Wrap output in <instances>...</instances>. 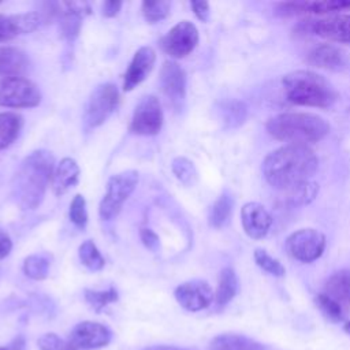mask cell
I'll list each match as a JSON object with an SVG mask.
<instances>
[{"label":"cell","mask_w":350,"mask_h":350,"mask_svg":"<svg viewBox=\"0 0 350 350\" xmlns=\"http://www.w3.org/2000/svg\"><path fill=\"white\" fill-rule=\"evenodd\" d=\"M317 164L319 160L309 146L284 145L264 159L262 174L272 187L288 191L309 182Z\"/></svg>","instance_id":"cell-1"},{"label":"cell","mask_w":350,"mask_h":350,"mask_svg":"<svg viewBox=\"0 0 350 350\" xmlns=\"http://www.w3.org/2000/svg\"><path fill=\"white\" fill-rule=\"evenodd\" d=\"M53 171L55 157L51 152L40 149L26 156L16 170L11 183L15 202L22 209L37 208L44 198Z\"/></svg>","instance_id":"cell-2"},{"label":"cell","mask_w":350,"mask_h":350,"mask_svg":"<svg viewBox=\"0 0 350 350\" xmlns=\"http://www.w3.org/2000/svg\"><path fill=\"white\" fill-rule=\"evenodd\" d=\"M268 133L288 145H306L324 138L329 131V124L319 115L308 112L279 113L268 120Z\"/></svg>","instance_id":"cell-3"},{"label":"cell","mask_w":350,"mask_h":350,"mask_svg":"<svg viewBox=\"0 0 350 350\" xmlns=\"http://www.w3.org/2000/svg\"><path fill=\"white\" fill-rule=\"evenodd\" d=\"M283 86L288 101L306 107H328L336 93L331 83L317 72L297 70L283 78Z\"/></svg>","instance_id":"cell-4"},{"label":"cell","mask_w":350,"mask_h":350,"mask_svg":"<svg viewBox=\"0 0 350 350\" xmlns=\"http://www.w3.org/2000/svg\"><path fill=\"white\" fill-rule=\"evenodd\" d=\"M138 183V172L134 170L122 171L112 175L107 183V191L100 202L98 213L104 220L113 219L122 209L124 201L130 197Z\"/></svg>","instance_id":"cell-5"},{"label":"cell","mask_w":350,"mask_h":350,"mask_svg":"<svg viewBox=\"0 0 350 350\" xmlns=\"http://www.w3.org/2000/svg\"><path fill=\"white\" fill-rule=\"evenodd\" d=\"M41 103L38 86L23 77L0 79V105L10 108H31Z\"/></svg>","instance_id":"cell-6"},{"label":"cell","mask_w":350,"mask_h":350,"mask_svg":"<svg viewBox=\"0 0 350 350\" xmlns=\"http://www.w3.org/2000/svg\"><path fill=\"white\" fill-rule=\"evenodd\" d=\"M119 104V90L113 83H101L90 93L85 107V124L97 127L103 124Z\"/></svg>","instance_id":"cell-7"},{"label":"cell","mask_w":350,"mask_h":350,"mask_svg":"<svg viewBox=\"0 0 350 350\" xmlns=\"http://www.w3.org/2000/svg\"><path fill=\"white\" fill-rule=\"evenodd\" d=\"M325 247V237L314 228H301L286 239L287 253L302 262L317 260Z\"/></svg>","instance_id":"cell-8"},{"label":"cell","mask_w":350,"mask_h":350,"mask_svg":"<svg viewBox=\"0 0 350 350\" xmlns=\"http://www.w3.org/2000/svg\"><path fill=\"white\" fill-rule=\"evenodd\" d=\"M163 126V109L156 96H145L134 108L130 131L138 135H154Z\"/></svg>","instance_id":"cell-9"},{"label":"cell","mask_w":350,"mask_h":350,"mask_svg":"<svg viewBox=\"0 0 350 350\" xmlns=\"http://www.w3.org/2000/svg\"><path fill=\"white\" fill-rule=\"evenodd\" d=\"M198 42V30L189 22L176 23L160 41L161 49L171 57L180 59L187 56Z\"/></svg>","instance_id":"cell-10"},{"label":"cell","mask_w":350,"mask_h":350,"mask_svg":"<svg viewBox=\"0 0 350 350\" xmlns=\"http://www.w3.org/2000/svg\"><path fill=\"white\" fill-rule=\"evenodd\" d=\"M178 304L190 312L205 309L211 305L215 294L211 286L204 280H190L179 284L174 291Z\"/></svg>","instance_id":"cell-11"},{"label":"cell","mask_w":350,"mask_h":350,"mask_svg":"<svg viewBox=\"0 0 350 350\" xmlns=\"http://www.w3.org/2000/svg\"><path fill=\"white\" fill-rule=\"evenodd\" d=\"M111 336V331L105 325L96 321H82L72 328L70 342L77 349L90 350L107 346Z\"/></svg>","instance_id":"cell-12"},{"label":"cell","mask_w":350,"mask_h":350,"mask_svg":"<svg viewBox=\"0 0 350 350\" xmlns=\"http://www.w3.org/2000/svg\"><path fill=\"white\" fill-rule=\"evenodd\" d=\"M160 86L163 93L172 101V104H180L186 93L185 70L175 62H164L160 70Z\"/></svg>","instance_id":"cell-13"},{"label":"cell","mask_w":350,"mask_h":350,"mask_svg":"<svg viewBox=\"0 0 350 350\" xmlns=\"http://www.w3.org/2000/svg\"><path fill=\"white\" fill-rule=\"evenodd\" d=\"M241 220L245 232L254 239H260L267 235L272 217L264 205L258 202H247L242 206Z\"/></svg>","instance_id":"cell-14"},{"label":"cell","mask_w":350,"mask_h":350,"mask_svg":"<svg viewBox=\"0 0 350 350\" xmlns=\"http://www.w3.org/2000/svg\"><path fill=\"white\" fill-rule=\"evenodd\" d=\"M154 62H156V53H154L153 48H150V46L139 48L134 53V56L130 62V66L124 74L123 89L126 92H130L137 85H139L148 77V74L152 71Z\"/></svg>","instance_id":"cell-15"},{"label":"cell","mask_w":350,"mask_h":350,"mask_svg":"<svg viewBox=\"0 0 350 350\" xmlns=\"http://www.w3.org/2000/svg\"><path fill=\"white\" fill-rule=\"evenodd\" d=\"M312 30L331 41L350 42V14H335L313 21Z\"/></svg>","instance_id":"cell-16"},{"label":"cell","mask_w":350,"mask_h":350,"mask_svg":"<svg viewBox=\"0 0 350 350\" xmlns=\"http://www.w3.org/2000/svg\"><path fill=\"white\" fill-rule=\"evenodd\" d=\"M280 11L284 14H299V12H313L325 14L350 10L349 0H325V1H291L279 4Z\"/></svg>","instance_id":"cell-17"},{"label":"cell","mask_w":350,"mask_h":350,"mask_svg":"<svg viewBox=\"0 0 350 350\" xmlns=\"http://www.w3.org/2000/svg\"><path fill=\"white\" fill-rule=\"evenodd\" d=\"M79 178V167L71 157H64L55 167L52 175V190L56 196L64 194L67 190L74 187Z\"/></svg>","instance_id":"cell-18"},{"label":"cell","mask_w":350,"mask_h":350,"mask_svg":"<svg viewBox=\"0 0 350 350\" xmlns=\"http://www.w3.org/2000/svg\"><path fill=\"white\" fill-rule=\"evenodd\" d=\"M29 60L26 55L12 46H0V77H21L27 70Z\"/></svg>","instance_id":"cell-19"},{"label":"cell","mask_w":350,"mask_h":350,"mask_svg":"<svg viewBox=\"0 0 350 350\" xmlns=\"http://www.w3.org/2000/svg\"><path fill=\"white\" fill-rule=\"evenodd\" d=\"M309 63L320 68L336 70L345 64V53L334 45L323 44L309 53Z\"/></svg>","instance_id":"cell-20"},{"label":"cell","mask_w":350,"mask_h":350,"mask_svg":"<svg viewBox=\"0 0 350 350\" xmlns=\"http://www.w3.org/2000/svg\"><path fill=\"white\" fill-rule=\"evenodd\" d=\"M209 350H267V347L243 335L223 334L212 339Z\"/></svg>","instance_id":"cell-21"},{"label":"cell","mask_w":350,"mask_h":350,"mask_svg":"<svg viewBox=\"0 0 350 350\" xmlns=\"http://www.w3.org/2000/svg\"><path fill=\"white\" fill-rule=\"evenodd\" d=\"M325 295L336 301L340 306L350 302V271L335 272L325 283Z\"/></svg>","instance_id":"cell-22"},{"label":"cell","mask_w":350,"mask_h":350,"mask_svg":"<svg viewBox=\"0 0 350 350\" xmlns=\"http://www.w3.org/2000/svg\"><path fill=\"white\" fill-rule=\"evenodd\" d=\"M23 120L15 112H0V150L10 146L19 135Z\"/></svg>","instance_id":"cell-23"},{"label":"cell","mask_w":350,"mask_h":350,"mask_svg":"<svg viewBox=\"0 0 350 350\" xmlns=\"http://www.w3.org/2000/svg\"><path fill=\"white\" fill-rule=\"evenodd\" d=\"M237 290H238V279L234 269L231 268L221 269L219 275L217 288L215 293V301L217 306L227 305L237 294Z\"/></svg>","instance_id":"cell-24"},{"label":"cell","mask_w":350,"mask_h":350,"mask_svg":"<svg viewBox=\"0 0 350 350\" xmlns=\"http://www.w3.org/2000/svg\"><path fill=\"white\" fill-rule=\"evenodd\" d=\"M232 205H234V201H232V197L228 194V193H223L216 201L215 204L212 205L211 208V212H209V224L212 227H216V228H220L223 227L230 216H231V212H232Z\"/></svg>","instance_id":"cell-25"},{"label":"cell","mask_w":350,"mask_h":350,"mask_svg":"<svg viewBox=\"0 0 350 350\" xmlns=\"http://www.w3.org/2000/svg\"><path fill=\"white\" fill-rule=\"evenodd\" d=\"M49 258L46 254H31L23 261V272L34 280H42L49 272Z\"/></svg>","instance_id":"cell-26"},{"label":"cell","mask_w":350,"mask_h":350,"mask_svg":"<svg viewBox=\"0 0 350 350\" xmlns=\"http://www.w3.org/2000/svg\"><path fill=\"white\" fill-rule=\"evenodd\" d=\"M78 256H79L81 262L90 271H100L104 268L105 260L101 256V253L98 252V249L93 241L88 239V241L82 242L78 247Z\"/></svg>","instance_id":"cell-27"},{"label":"cell","mask_w":350,"mask_h":350,"mask_svg":"<svg viewBox=\"0 0 350 350\" xmlns=\"http://www.w3.org/2000/svg\"><path fill=\"white\" fill-rule=\"evenodd\" d=\"M172 172L185 186H193L197 182L198 174L194 164L186 157H175L171 164Z\"/></svg>","instance_id":"cell-28"},{"label":"cell","mask_w":350,"mask_h":350,"mask_svg":"<svg viewBox=\"0 0 350 350\" xmlns=\"http://www.w3.org/2000/svg\"><path fill=\"white\" fill-rule=\"evenodd\" d=\"M85 299L96 312H100L108 304H112V302L118 301V291L113 287H111L108 290H101V291L86 288L85 290Z\"/></svg>","instance_id":"cell-29"},{"label":"cell","mask_w":350,"mask_h":350,"mask_svg":"<svg viewBox=\"0 0 350 350\" xmlns=\"http://www.w3.org/2000/svg\"><path fill=\"white\" fill-rule=\"evenodd\" d=\"M170 8H171V3L164 0L144 1L141 5L142 15L149 23H156L167 18L170 14Z\"/></svg>","instance_id":"cell-30"},{"label":"cell","mask_w":350,"mask_h":350,"mask_svg":"<svg viewBox=\"0 0 350 350\" xmlns=\"http://www.w3.org/2000/svg\"><path fill=\"white\" fill-rule=\"evenodd\" d=\"M254 260H256V264L261 269H264L265 272H268L273 276H283L284 275V267L279 262V260L269 256L265 250L256 249L254 250Z\"/></svg>","instance_id":"cell-31"},{"label":"cell","mask_w":350,"mask_h":350,"mask_svg":"<svg viewBox=\"0 0 350 350\" xmlns=\"http://www.w3.org/2000/svg\"><path fill=\"white\" fill-rule=\"evenodd\" d=\"M70 220L78 227V228H85L88 223V211H86V201L83 196L77 194L71 204H70Z\"/></svg>","instance_id":"cell-32"},{"label":"cell","mask_w":350,"mask_h":350,"mask_svg":"<svg viewBox=\"0 0 350 350\" xmlns=\"http://www.w3.org/2000/svg\"><path fill=\"white\" fill-rule=\"evenodd\" d=\"M316 305L319 306V309L327 316V319L332 320V321H340L343 314H342V306L334 301L332 298H329L325 294H319L314 298Z\"/></svg>","instance_id":"cell-33"},{"label":"cell","mask_w":350,"mask_h":350,"mask_svg":"<svg viewBox=\"0 0 350 350\" xmlns=\"http://www.w3.org/2000/svg\"><path fill=\"white\" fill-rule=\"evenodd\" d=\"M38 347L41 350H79L70 340H64L52 332L40 336Z\"/></svg>","instance_id":"cell-34"},{"label":"cell","mask_w":350,"mask_h":350,"mask_svg":"<svg viewBox=\"0 0 350 350\" xmlns=\"http://www.w3.org/2000/svg\"><path fill=\"white\" fill-rule=\"evenodd\" d=\"M19 36L15 16H5L0 14V41H8L14 37Z\"/></svg>","instance_id":"cell-35"},{"label":"cell","mask_w":350,"mask_h":350,"mask_svg":"<svg viewBox=\"0 0 350 350\" xmlns=\"http://www.w3.org/2000/svg\"><path fill=\"white\" fill-rule=\"evenodd\" d=\"M139 237L142 243L150 250V252H157L160 247V239L157 237V234L150 230V228H141L139 231Z\"/></svg>","instance_id":"cell-36"},{"label":"cell","mask_w":350,"mask_h":350,"mask_svg":"<svg viewBox=\"0 0 350 350\" xmlns=\"http://www.w3.org/2000/svg\"><path fill=\"white\" fill-rule=\"evenodd\" d=\"M196 16L202 21V22H206L208 21V16H209V4L206 1H191L190 3Z\"/></svg>","instance_id":"cell-37"},{"label":"cell","mask_w":350,"mask_h":350,"mask_svg":"<svg viewBox=\"0 0 350 350\" xmlns=\"http://www.w3.org/2000/svg\"><path fill=\"white\" fill-rule=\"evenodd\" d=\"M11 249H12V241L10 235L5 231H3V228H0V260L7 257Z\"/></svg>","instance_id":"cell-38"},{"label":"cell","mask_w":350,"mask_h":350,"mask_svg":"<svg viewBox=\"0 0 350 350\" xmlns=\"http://www.w3.org/2000/svg\"><path fill=\"white\" fill-rule=\"evenodd\" d=\"M122 4H123L122 1L108 0V1H105V3L103 4V14H104L105 16H108V18H112V16H115V15L120 11Z\"/></svg>","instance_id":"cell-39"},{"label":"cell","mask_w":350,"mask_h":350,"mask_svg":"<svg viewBox=\"0 0 350 350\" xmlns=\"http://www.w3.org/2000/svg\"><path fill=\"white\" fill-rule=\"evenodd\" d=\"M146 350H183V349H178V347H171V346H154V347H149Z\"/></svg>","instance_id":"cell-40"},{"label":"cell","mask_w":350,"mask_h":350,"mask_svg":"<svg viewBox=\"0 0 350 350\" xmlns=\"http://www.w3.org/2000/svg\"><path fill=\"white\" fill-rule=\"evenodd\" d=\"M343 328H345V331H346L347 334H350V321H347V323L345 324V327H343Z\"/></svg>","instance_id":"cell-41"},{"label":"cell","mask_w":350,"mask_h":350,"mask_svg":"<svg viewBox=\"0 0 350 350\" xmlns=\"http://www.w3.org/2000/svg\"><path fill=\"white\" fill-rule=\"evenodd\" d=\"M0 350H8V349H5V347H0Z\"/></svg>","instance_id":"cell-42"}]
</instances>
